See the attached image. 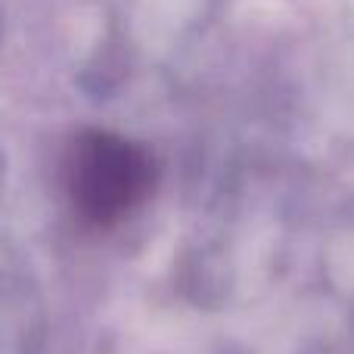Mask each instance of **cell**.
I'll use <instances>...</instances> for the list:
<instances>
[{
    "label": "cell",
    "mask_w": 354,
    "mask_h": 354,
    "mask_svg": "<svg viewBox=\"0 0 354 354\" xmlns=\"http://www.w3.org/2000/svg\"><path fill=\"white\" fill-rule=\"evenodd\" d=\"M68 187L75 205L87 218L115 221L143 199L149 187V162L137 147L109 134H91L75 143L68 162Z\"/></svg>",
    "instance_id": "obj_1"
}]
</instances>
